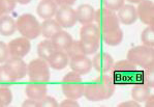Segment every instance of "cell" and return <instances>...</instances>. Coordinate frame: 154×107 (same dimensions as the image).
Returning a JSON list of instances; mask_svg holds the SVG:
<instances>
[{"label":"cell","mask_w":154,"mask_h":107,"mask_svg":"<svg viewBox=\"0 0 154 107\" xmlns=\"http://www.w3.org/2000/svg\"><path fill=\"white\" fill-rule=\"evenodd\" d=\"M100 30L98 26L93 23L84 24L80 29V45L83 54L90 55L95 53L99 48Z\"/></svg>","instance_id":"3957f363"},{"label":"cell","mask_w":154,"mask_h":107,"mask_svg":"<svg viewBox=\"0 0 154 107\" xmlns=\"http://www.w3.org/2000/svg\"><path fill=\"white\" fill-rule=\"evenodd\" d=\"M111 77L115 85H134L142 83L143 70L130 63L128 59L114 63L110 70Z\"/></svg>","instance_id":"6da1fadb"},{"label":"cell","mask_w":154,"mask_h":107,"mask_svg":"<svg viewBox=\"0 0 154 107\" xmlns=\"http://www.w3.org/2000/svg\"><path fill=\"white\" fill-rule=\"evenodd\" d=\"M68 63H69V57L65 51L61 50H56L48 60L49 66L54 70H63L67 66Z\"/></svg>","instance_id":"ac0fdd59"},{"label":"cell","mask_w":154,"mask_h":107,"mask_svg":"<svg viewBox=\"0 0 154 107\" xmlns=\"http://www.w3.org/2000/svg\"><path fill=\"white\" fill-rule=\"evenodd\" d=\"M118 106L119 107H139V106H141V104L138 103L137 101H134V100H128V101L120 103Z\"/></svg>","instance_id":"e575fe53"},{"label":"cell","mask_w":154,"mask_h":107,"mask_svg":"<svg viewBox=\"0 0 154 107\" xmlns=\"http://www.w3.org/2000/svg\"><path fill=\"white\" fill-rule=\"evenodd\" d=\"M16 3V0H0V18L13 11Z\"/></svg>","instance_id":"f1b7e54d"},{"label":"cell","mask_w":154,"mask_h":107,"mask_svg":"<svg viewBox=\"0 0 154 107\" xmlns=\"http://www.w3.org/2000/svg\"><path fill=\"white\" fill-rule=\"evenodd\" d=\"M17 30L16 21L9 15H4L0 18V34L3 37L13 35Z\"/></svg>","instance_id":"603a6c76"},{"label":"cell","mask_w":154,"mask_h":107,"mask_svg":"<svg viewBox=\"0 0 154 107\" xmlns=\"http://www.w3.org/2000/svg\"><path fill=\"white\" fill-rule=\"evenodd\" d=\"M13 101V92L11 89L5 85L0 86V107L8 106Z\"/></svg>","instance_id":"4316f807"},{"label":"cell","mask_w":154,"mask_h":107,"mask_svg":"<svg viewBox=\"0 0 154 107\" xmlns=\"http://www.w3.org/2000/svg\"><path fill=\"white\" fill-rule=\"evenodd\" d=\"M113 65H114V59L112 57V55H110L106 52H99L92 59V66L97 72L101 73V74L110 72Z\"/></svg>","instance_id":"5bb4252c"},{"label":"cell","mask_w":154,"mask_h":107,"mask_svg":"<svg viewBox=\"0 0 154 107\" xmlns=\"http://www.w3.org/2000/svg\"><path fill=\"white\" fill-rule=\"evenodd\" d=\"M22 106H25V107H37V100H33V99H30L28 98L27 100H25L24 102L22 103Z\"/></svg>","instance_id":"8d00e7d4"},{"label":"cell","mask_w":154,"mask_h":107,"mask_svg":"<svg viewBox=\"0 0 154 107\" xmlns=\"http://www.w3.org/2000/svg\"><path fill=\"white\" fill-rule=\"evenodd\" d=\"M56 51V49L54 48L53 44H52L51 40L46 39L44 41H42L37 46V54H38L39 58H42L45 60L48 61L49 58L51 57V55Z\"/></svg>","instance_id":"d4e9b609"},{"label":"cell","mask_w":154,"mask_h":107,"mask_svg":"<svg viewBox=\"0 0 154 107\" xmlns=\"http://www.w3.org/2000/svg\"><path fill=\"white\" fill-rule=\"evenodd\" d=\"M94 21L98 26L100 32H109L120 27V22L115 11L101 8L95 11Z\"/></svg>","instance_id":"ba28073f"},{"label":"cell","mask_w":154,"mask_h":107,"mask_svg":"<svg viewBox=\"0 0 154 107\" xmlns=\"http://www.w3.org/2000/svg\"><path fill=\"white\" fill-rule=\"evenodd\" d=\"M141 41L145 46H154V26H147L143 30L141 34Z\"/></svg>","instance_id":"83f0119b"},{"label":"cell","mask_w":154,"mask_h":107,"mask_svg":"<svg viewBox=\"0 0 154 107\" xmlns=\"http://www.w3.org/2000/svg\"><path fill=\"white\" fill-rule=\"evenodd\" d=\"M58 6H72L77 0H54Z\"/></svg>","instance_id":"d590c367"},{"label":"cell","mask_w":154,"mask_h":107,"mask_svg":"<svg viewBox=\"0 0 154 107\" xmlns=\"http://www.w3.org/2000/svg\"><path fill=\"white\" fill-rule=\"evenodd\" d=\"M57 106H59V104L55 100V98L47 96V95L44 98L37 100V107H57Z\"/></svg>","instance_id":"1f68e13d"},{"label":"cell","mask_w":154,"mask_h":107,"mask_svg":"<svg viewBox=\"0 0 154 107\" xmlns=\"http://www.w3.org/2000/svg\"><path fill=\"white\" fill-rule=\"evenodd\" d=\"M100 39L109 46H118L123 40V31L121 28L109 32H100Z\"/></svg>","instance_id":"7402d4cb"},{"label":"cell","mask_w":154,"mask_h":107,"mask_svg":"<svg viewBox=\"0 0 154 107\" xmlns=\"http://www.w3.org/2000/svg\"><path fill=\"white\" fill-rule=\"evenodd\" d=\"M124 1L125 0H101L103 8L112 11H119L124 5Z\"/></svg>","instance_id":"f546056e"},{"label":"cell","mask_w":154,"mask_h":107,"mask_svg":"<svg viewBox=\"0 0 154 107\" xmlns=\"http://www.w3.org/2000/svg\"><path fill=\"white\" fill-rule=\"evenodd\" d=\"M16 2L20 4H28L29 2H31V0H16Z\"/></svg>","instance_id":"f35d334b"},{"label":"cell","mask_w":154,"mask_h":107,"mask_svg":"<svg viewBox=\"0 0 154 107\" xmlns=\"http://www.w3.org/2000/svg\"><path fill=\"white\" fill-rule=\"evenodd\" d=\"M57 9H58V5L54 0H41L37 5L36 11L41 18L47 20L55 17Z\"/></svg>","instance_id":"2e32d148"},{"label":"cell","mask_w":154,"mask_h":107,"mask_svg":"<svg viewBox=\"0 0 154 107\" xmlns=\"http://www.w3.org/2000/svg\"><path fill=\"white\" fill-rule=\"evenodd\" d=\"M61 89H62L63 95L66 98L78 100L83 97L84 96L85 84L83 83L81 75L73 72V71L67 73L62 79Z\"/></svg>","instance_id":"277c9868"},{"label":"cell","mask_w":154,"mask_h":107,"mask_svg":"<svg viewBox=\"0 0 154 107\" xmlns=\"http://www.w3.org/2000/svg\"><path fill=\"white\" fill-rule=\"evenodd\" d=\"M8 47L11 56L23 58L29 53L30 49H31V43H30V40L26 39L24 37H16L8 43Z\"/></svg>","instance_id":"30bf717a"},{"label":"cell","mask_w":154,"mask_h":107,"mask_svg":"<svg viewBox=\"0 0 154 107\" xmlns=\"http://www.w3.org/2000/svg\"><path fill=\"white\" fill-rule=\"evenodd\" d=\"M142 83H144L150 89L154 87V63H151V65L143 69Z\"/></svg>","instance_id":"484cf974"},{"label":"cell","mask_w":154,"mask_h":107,"mask_svg":"<svg viewBox=\"0 0 154 107\" xmlns=\"http://www.w3.org/2000/svg\"><path fill=\"white\" fill-rule=\"evenodd\" d=\"M126 1H128V2H130V3H132V4H134V3L138 4V3H140V2L142 1V0H126Z\"/></svg>","instance_id":"ab89813d"},{"label":"cell","mask_w":154,"mask_h":107,"mask_svg":"<svg viewBox=\"0 0 154 107\" xmlns=\"http://www.w3.org/2000/svg\"><path fill=\"white\" fill-rule=\"evenodd\" d=\"M60 30H62V27L54 19H47L41 24V34L46 39L51 40Z\"/></svg>","instance_id":"44dd1931"},{"label":"cell","mask_w":154,"mask_h":107,"mask_svg":"<svg viewBox=\"0 0 154 107\" xmlns=\"http://www.w3.org/2000/svg\"><path fill=\"white\" fill-rule=\"evenodd\" d=\"M17 30L22 37L28 40H34L41 35V24L37 19L31 14H23L16 22Z\"/></svg>","instance_id":"5b68a950"},{"label":"cell","mask_w":154,"mask_h":107,"mask_svg":"<svg viewBox=\"0 0 154 107\" xmlns=\"http://www.w3.org/2000/svg\"><path fill=\"white\" fill-rule=\"evenodd\" d=\"M59 106H62V107H78L80 106V104L77 102L75 99H72V98H66L65 100H63Z\"/></svg>","instance_id":"836d02e7"},{"label":"cell","mask_w":154,"mask_h":107,"mask_svg":"<svg viewBox=\"0 0 154 107\" xmlns=\"http://www.w3.org/2000/svg\"><path fill=\"white\" fill-rule=\"evenodd\" d=\"M48 92V86L44 82H33L26 86L25 94L28 98L33 100H39L44 98Z\"/></svg>","instance_id":"d6986e66"},{"label":"cell","mask_w":154,"mask_h":107,"mask_svg":"<svg viewBox=\"0 0 154 107\" xmlns=\"http://www.w3.org/2000/svg\"><path fill=\"white\" fill-rule=\"evenodd\" d=\"M137 14L138 18L144 24L154 26V2L153 0H142L138 3Z\"/></svg>","instance_id":"7c38bea8"},{"label":"cell","mask_w":154,"mask_h":107,"mask_svg":"<svg viewBox=\"0 0 154 107\" xmlns=\"http://www.w3.org/2000/svg\"><path fill=\"white\" fill-rule=\"evenodd\" d=\"M150 87H148L144 83H138L132 86L131 89V98L132 100L137 101L138 103H143L147 99V97L151 94Z\"/></svg>","instance_id":"cb8c5ba5"},{"label":"cell","mask_w":154,"mask_h":107,"mask_svg":"<svg viewBox=\"0 0 154 107\" xmlns=\"http://www.w3.org/2000/svg\"><path fill=\"white\" fill-rule=\"evenodd\" d=\"M69 66L72 71L78 73L79 75H86L91 71L92 66V60L88 57V55L85 54H80V55L73 56L70 58Z\"/></svg>","instance_id":"4fadbf2b"},{"label":"cell","mask_w":154,"mask_h":107,"mask_svg":"<svg viewBox=\"0 0 154 107\" xmlns=\"http://www.w3.org/2000/svg\"><path fill=\"white\" fill-rule=\"evenodd\" d=\"M65 52H66V54H67L69 58L73 57V56L80 55V54H83V51H82V48H81V45H80V42L79 41H72L69 44V46L66 48Z\"/></svg>","instance_id":"4dcf8cb0"},{"label":"cell","mask_w":154,"mask_h":107,"mask_svg":"<svg viewBox=\"0 0 154 107\" xmlns=\"http://www.w3.org/2000/svg\"><path fill=\"white\" fill-rule=\"evenodd\" d=\"M126 59L137 66L144 69L151 63H154V49L153 47H148L145 45L136 46L128 50Z\"/></svg>","instance_id":"8992f818"},{"label":"cell","mask_w":154,"mask_h":107,"mask_svg":"<svg viewBox=\"0 0 154 107\" xmlns=\"http://www.w3.org/2000/svg\"><path fill=\"white\" fill-rule=\"evenodd\" d=\"M2 68L9 81L23 79L27 75V65L21 57L9 56L8 60L2 65Z\"/></svg>","instance_id":"9c48e42d"},{"label":"cell","mask_w":154,"mask_h":107,"mask_svg":"<svg viewBox=\"0 0 154 107\" xmlns=\"http://www.w3.org/2000/svg\"><path fill=\"white\" fill-rule=\"evenodd\" d=\"M9 51L8 44L0 41V63H4L9 58Z\"/></svg>","instance_id":"d6a6232c"},{"label":"cell","mask_w":154,"mask_h":107,"mask_svg":"<svg viewBox=\"0 0 154 107\" xmlns=\"http://www.w3.org/2000/svg\"><path fill=\"white\" fill-rule=\"evenodd\" d=\"M55 20L62 28H70L78 22L75 11L72 6H59L55 14Z\"/></svg>","instance_id":"8fae6325"},{"label":"cell","mask_w":154,"mask_h":107,"mask_svg":"<svg viewBox=\"0 0 154 107\" xmlns=\"http://www.w3.org/2000/svg\"><path fill=\"white\" fill-rule=\"evenodd\" d=\"M118 19L123 25H131L138 20L137 8L132 4H124L118 11Z\"/></svg>","instance_id":"9a60e30c"},{"label":"cell","mask_w":154,"mask_h":107,"mask_svg":"<svg viewBox=\"0 0 154 107\" xmlns=\"http://www.w3.org/2000/svg\"><path fill=\"white\" fill-rule=\"evenodd\" d=\"M115 86L111 75L103 73L89 84L85 85L84 96L87 100L92 102L108 100L115 92Z\"/></svg>","instance_id":"7a4b0ae2"},{"label":"cell","mask_w":154,"mask_h":107,"mask_svg":"<svg viewBox=\"0 0 154 107\" xmlns=\"http://www.w3.org/2000/svg\"><path fill=\"white\" fill-rule=\"evenodd\" d=\"M144 102H145L146 107H153L154 106V95L150 94Z\"/></svg>","instance_id":"74e56055"},{"label":"cell","mask_w":154,"mask_h":107,"mask_svg":"<svg viewBox=\"0 0 154 107\" xmlns=\"http://www.w3.org/2000/svg\"><path fill=\"white\" fill-rule=\"evenodd\" d=\"M73 40L72 35L67 31H64V30H60L51 39L54 48L56 50H61V51H65L66 48L69 46V44Z\"/></svg>","instance_id":"ffe728a7"},{"label":"cell","mask_w":154,"mask_h":107,"mask_svg":"<svg viewBox=\"0 0 154 107\" xmlns=\"http://www.w3.org/2000/svg\"><path fill=\"white\" fill-rule=\"evenodd\" d=\"M75 15L77 20L82 25L89 24L94 22V17H95V9L90 4H81L75 9Z\"/></svg>","instance_id":"e0dca14e"},{"label":"cell","mask_w":154,"mask_h":107,"mask_svg":"<svg viewBox=\"0 0 154 107\" xmlns=\"http://www.w3.org/2000/svg\"><path fill=\"white\" fill-rule=\"evenodd\" d=\"M27 75L31 82H48L51 78L48 61L42 58L33 59L27 65Z\"/></svg>","instance_id":"52a82bcc"}]
</instances>
